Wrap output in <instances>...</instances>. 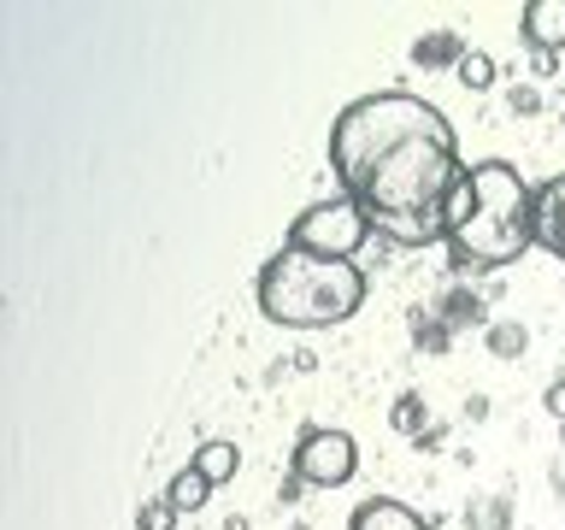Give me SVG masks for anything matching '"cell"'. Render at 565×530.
<instances>
[{"mask_svg":"<svg viewBox=\"0 0 565 530\" xmlns=\"http://www.w3.org/2000/svg\"><path fill=\"white\" fill-rule=\"evenodd\" d=\"M330 171L348 201H360L371 230L401 247L448 236V201L466 183L454 124L406 88L342 106V118L330 124Z\"/></svg>","mask_w":565,"mask_h":530,"instance_id":"1","label":"cell"},{"mask_svg":"<svg viewBox=\"0 0 565 530\" xmlns=\"http://www.w3.org/2000/svg\"><path fill=\"white\" fill-rule=\"evenodd\" d=\"M448 254L466 272H501L536 247V189L507 159H483L448 201Z\"/></svg>","mask_w":565,"mask_h":530,"instance_id":"2","label":"cell"},{"mask_svg":"<svg viewBox=\"0 0 565 530\" xmlns=\"http://www.w3.org/2000/svg\"><path fill=\"white\" fill-rule=\"evenodd\" d=\"M365 307V272L353 259H312L277 247L259 272V312L289 330H324Z\"/></svg>","mask_w":565,"mask_h":530,"instance_id":"3","label":"cell"},{"mask_svg":"<svg viewBox=\"0 0 565 530\" xmlns=\"http://www.w3.org/2000/svg\"><path fill=\"white\" fill-rule=\"evenodd\" d=\"M371 236V219L360 212V201L348 194H330V201H312L300 219L289 224V242L282 247H300L312 259H353Z\"/></svg>","mask_w":565,"mask_h":530,"instance_id":"4","label":"cell"},{"mask_svg":"<svg viewBox=\"0 0 565 530\" xmlns=\"http://www.w3.org/2000/svg\"><path fill=\"white\" fill-rule=\"evenodd\" d=\"M353 471H360V442H353L348 431H330V424L300 431V442H295V484L342 489Z\"/></svg>","mask_w":565,"mask_h":530,"instance_id":"5","label":"cell"},{"mask_svg":"<svg viewBox=\"0 0 565 530\" xmlns=\"http://www.w3.org/2000/svg\"><path fill=\"white\" fill-rule=\"evenodd\" d=\"M536 247L565 259V171L536 183Z\"/></svg>","mask_w":565,"mask_h":530,"instance_id":"6","label":"cell"},{"mask_svg":"<svg viewBox=\"0 0 565 530\" xmlns=\"http://www.w3.org/2000/svg\"><path fill=\"white\" fill-rule=\"evenodd\" d=\"M519 30L536 53H559L565 47V0H530L519 12Z\"/></svg>","mask_w":565,"mask_h":530,"instance_id":"7","label":"cell"},{"mask_svg":"<svg viewBox=\"0 0 565 530\" xmlns=\"http://www.w3.org/2000/svg\"><path fill=\"white\" fill-rule=\"evenodd\" d=\"M348 530H430V524H424L406 501H388V495H377V501H360V507H353Z\"/></svg>","mask_w":565,"mask_h":530,"instance_id":"8","label":"cell"},{"mask_svg":"<svg viewBox=\"0 0 565 530\" xmlns=\"http://www.w3.org/2000/svg\"><path fill=\"white\" fill-rule=\"evenodd\" d=\"M194 471H201L206 484L218 489V484H230V477L242 471V448H236V442H224V436H212V442H201V448H194Z\"/></svg>","mask_w":565,"mask_h":530,"instance_id":"9","label":"cell"},{"mask_svg":"<svg viewBox=\"0 0 565 530\" xmlns=\"http://www.w3.org/2000/svg\"><path fill=\"white\" fill-rule=\"evenodd\" d=\"M413 60H418L424 71H436V65H454V71H459V60H466V42H459L454 30L418 35V42H413Z\"/></svg>","mask_w":565,"mask_h":530,"instance_id":"10","label":"cell"},{"mask_svg":"<svg viewBox=\"0 0 565 530\" xmlns=\"http://www.w3.org/2000/svg\"><path fill=\"white\" fill-rule=\"evenodd\" d=\"M206 495H212V484H206V477H201V471H194V466H183V471H177V477H171V489H166V501H171L177 512H194V507H206Z\"/></svg>","mask_w":565,"mask_h":530,"instance_id":"11","label":"cell"},{"mask_svg":"<svg viewBox=\"0 0 565 530\" xmlns=\"http://www.w3.org/2000/svg\"><path fill=\"white\" fill-rule=\"evenodd\" d=\"M454 77L466 83V88H477V95H483V88H494V60H489V53H466Z\"/></svg>","mask_w":565,"mask_h":530,"instance_id":"12","label":"cell"},{"mask_svg":"<svg viewBox=\"0 0 565 530\" xmlns=\"http://www.w3.org/2000/svg\"><path fill=\"white\" fill-rule=\"evenodd\" d=\"M424 418H430V413H424V395H401L395 401V431L401 436H418L424 442Z\"/></svg>","mask_w":565,"mask_h":530,"instance_id":"13","label":"cell"},{"mask_svg":"<svg viewBox=\"0 0 565 530\" xmlns=\"http://www.w3.org/2000/svg\"><path fill=\"white\" fill-rule=\"evenodd\" d=\"M524 325H489V353H501V360H512V353H524Z\"/></svg>","mask_w":565,"mask_h":530,"instance_id":"14","label":"cell"},{"mask_svg":"<svg viewBox=\"0 0 565 530\" xmlns=\"http://www.w3.org/2000/svg\"><path fill=\"white\" fill-rule=\"evenodd\" d=\"M141 530H171L177 524V507L166 501V495H159V501H148V507H141V519H136Z\"/></svg>","mask_w":565,"mask_h":530,"instance_id":"15","label":"cell"},{"mask_svg":"<svg viewBox=\"0 0 565 530\" xmlns=\"http://www.w3.org/2000/svg\"><path fill=\"white\" fill-rule=\"evenodd\" d=\"M512 113H536V88H512Z\"/></svg>","mask_w":565,"mask_h":530,"instance_id":"16","label":"cell"},{"mask_svg":"<svg viewBox=\"0 0 565 530\" xmlns=\"http://www.w3.org/2000/svg\"><path fill=\"white\" fill-rule=\"evenodd\" d=\"M547 413L565 418V383H547Z\"/></svg>","mask_w":565,"mask_h":530,"instance_id":"17","label":"cell"}]
</instances>
